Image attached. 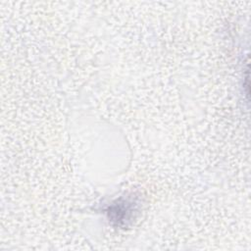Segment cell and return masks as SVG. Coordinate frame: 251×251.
<instances>
[{
  "label": "cell",
  "mask_w": 251,
  "mask_h": 251,
  "mask_svg": "<svg viewBox=\"0 0 251 251\" xmlns=\"http://www.w3.org/2000/svg\"><path fill=\"white\" fill-rule=\"evenodd\" d=\"M135 212V202L130 199H125L122 202L118 201L109 207V218L116 221L118 224L125 223V221L130 220Z\"/></svg>",
  "instance_id": "cell-1"
}]
</instances>
